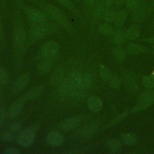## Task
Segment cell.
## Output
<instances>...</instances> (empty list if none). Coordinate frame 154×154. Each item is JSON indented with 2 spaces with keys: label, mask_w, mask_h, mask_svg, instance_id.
Instances as JSON below:
<instances>
[{
  "label": "cell",
  "mask_w": 154,
  "mask_h": 154,
  "mask_svg": "<svg viewBox=\"0 0 154 154\" xmlns=\"http://www.w3.org/2000/svg\"><path fill=\"white\" fill-rule=\"evenodd\" d=\"M128 114V112H123L122 113H121L120 114L118 115L116 117H115L114 119L112 120V121L110 122L109 123V126H114L116 125H117V123H119L122 120H123Z\"/></svg>",
  "instance_id": "f35d334b"
},
{
  "label": "cell",
  "mask_w": 154,
  "mask_h": 154,
  "mask_svg": "<svg viewBox=\"0 0 154 154\" xmlns=\"http://www.w3.org/2000/svg\"><path fill=\"white\" fill-rule=\"evenodd\" d=\"M12 38L14 63L16 68L19 69L22 64L23 58L27 49L28 38L19 10H15L14 13Z\"/></svg>",
  "instance_id": "6da1fadb"
},
{
  "label": "cell",
  "mask_w": 154,
  "mask_h": 154,
  "mask_svg": "<svg viewBox=\"0 0 154 154\" xmlns=\"http://www.w3.org/2000/svg\"><path fill=\"white\" fill-rule=\"evenodd\" d=\"M75 88V85L68 76L64 78L58 85V93L60 96H70Z\"/></svg>",
  "instance_id": "8fae6325"
},
{
  "label": "cell",
  "mask_w": 154,
  "mask_h": 154,
  "mask_svg": "<svg viewBox=\"0 0 154 154\" xmlns=\"http://www.w3.org/2000/svg\"><path fill=\"white\" fill-rule=\"evenodd\" d=\"M45 89V85L44 84H40L37 86H35L31 89L28 90L23 96V98L25 100H34L41 96Z\"/></svg>",
  "instance_id": "5bb4252c"
},
{
  "label": "cell",
  "mask_w": 154,
  "mask_h": 154,
  "mask_svg": "<svg viewBox=\"0 0 154 154\" xmlns=\"http://www.w3.org/2000/svg\"><path fill=\"white\" fill-rule=\"evenodd\" d=\"M85 90L75 88L70 94V97L75 99H81L85 96Z\"/></svg>",
  "instance_id": "d590c367"
},
{
  "label": "cell",
  "mask_w": 154,
  "mask_h": 154,
  "mask_svg": "<svg viewBox=\"0 0 154 154\" xmlns=\"http://www.w3.org/2000/svg\"><path fill=\"white\" fill-rule=\"evenodd\" d=\"M30 76L28 73H23L19 76L14 81L13 87V93H18L23 90L29 84Z\"/></svg>",
  "instance_id": "4fadbf2b"
},
{
  "label": "cell",
  "mask_w": 154,
  "mask_h": 154,
  "mask_svg": "<svg viewBox=\"0 0 154 154\" xmlns=\"http://www.w3.org/2000/svg\"><path fill=\"white\" fill-rule=\"evenodd\" d=\"M34 3L37 4L49 19L54 22L60 27L64 29L72 35H75L76 29L66 14L55 5L49 4L42 0H34Z\"/></svg>",
  "instance_id": "7a4b0ae2"
},
{
  "label": "cell",
  "mask_w": 154,
  "mask_h": 154,
  "mask_svg": "<svg viewBox=\"0 0 154 154\" xmlns=\"http://www.w3.org/2000/svg\"><path fill=\"white\" fill-rule=\"evenodd\" d=\"M150 77H151V78H152V79L154 81V73H152V74L151 75Z\"/></svg>",
  "instance_id": "681fc988"
},
{
  "label": "cell",
  "mask_w": 154,
  "mask_h": 154,
  "mask_svg": "<svg viewBox=\"0 0 154 154\" xmlns=\"http://www.w3.org/2000/svg\"><path fill=\"white\" fill-rule=\"evenodd\" d=\"M99 74L101 78L106 82L109 80L111 76V73L109 70L103 65H100L99 66Z\"/></svg>",
  "instance_id": "836d02e7"
},
{
  "label": "cell",
  "mask_w": 154,
  "mask_h": 154,
  "mask_svg": "<svg viewBox=\"0 0 154 154\" xmlns=\"http://www.w3.org/2000/svg\"><path fill=\"white\" fill-rule=\"evenodd\" d=\"M145 40H146V41H147V42H150V43H152V44H153V45H154V37H152V38H146Z\"/></svg>",
  "instance_id": "7dc6e473"
},
{
  "label": "cell",
  "mask_w": 154,
  "mask_h": 154,
  "mask_svg": "<svg viewBox=\"0 0 154 154\" xmlns=\"http://www.w3.org/2000/svg\"><path fill=\"white\" fill-rule=\"evenodd\" d=\"M60 51V45L55 41L51 40L43 44L36 55L35 60H40L45 57L59 54Z\"/></svg>",
  "instance_id": "5b68a950"
},
{
  "label": "cell",
  "mask_w": 154,
  "mask_h": 154,
  "mask_svg": "<svg viewBox=\"0 0 154 154\" xmlns=\"http://www.w3.org/2000/svg\"><path fill=\"white\" fill-rule=\"evenodd\" d=\"M93 82V76L88 73H81L77 88L85 90L88 88Z\"/></svg>",
  "instance_id": "ac0fdd59"
},
{
  "label": "cell",
  "mask_w": 154,
  "mask_h": 154,
  "mask_svg": "<svg viewBox=\"0 0 154 154\" xmlns=\"http://www.w3.org/2000/svg\"><path fill=\"white\" fill-rule=\"evenodd\" d=\"M142 81L144 87L148 89H151L154 87V81L150 76H144L142 78Z\"/></svg>",
  "instance_id": "8d00e7d4"
},
{
  "label": "cell",
  "mask_w": 154,
  "mask_h": 154,
  "mask_svg": "<svg viewBox=\"0 0 154 154\" xmlns=\"http://www.w3.org/2000/svg\"><path fill=\"white\" fill-rule=\"evenodd\" d=\"M146 5L147 4L145 2H141L139 3L138 5L133 10L132 16L133 21L135 22H141L144 20L146 11H147Z\"/></svg>",
  "instance_id": "e0dca14e"
},
{
  "label": "cell",
  "mask_w": 154,
  "mask_h": 154,
  "mask_svg": "<svg viewBox=\"0 0 154 154\" xmlns=\"http://www.w3.org/2000/svg\"><path fill=\"white\" fill-rule=\"evenodd\" d=\"M116 14L117 13L114 10L110 9V8H106L103 14L102 19L106 22H112L114 20Z\"/></svg>",
  "instance_id": "f546056e"
},
{
  "label": "cell",
  "mask_w": 154,
  "mask_h": 154,
  "mask_svg": "<svg viewBox=\"0 0 154 154\" xmlns=\"http://www.w3.org/2000/svg\"><path fill=\"white\" fill-rule=\"evenodd\" d=\"M27 1H30V2H34V0H27Z\"/></svg>",
  "instance_id": "816d5d0a"
},
{
  "label": "cell",
  "mask_w": 154,
  "mask_h": 154,
  "mask_svg": "<svg viewBox=\"0 0 154 154\" xmlns=\"http://www.w3.org/2000/svg\"><path fill=\"white\" fill-rule=\"evenodd\" d=\"M153 23H154V19H153Z\"/></svg>",
  "instance_id": "db71d44e"
},
{
  "label": "cell",
  "mask_w": 154,
  "mask_h": 154,
  "mask_svg": "<svg viewBox=\"0 0 154 154\" xmlns=\"http://www.w3.org/2000/svg\"><path fill=\"white\" fill-rule=\"evenodd\" d=\"M56 1L69 11L76 19L80 21H82L83 19L80 11L72 0H56Z\"/></svg>",
  "instance_id": "9a60e30c"
},
{
  "label": "cell",
  "mask_w": 154,
  "mask_h": 154,
  "mask_svg": "<svg viewBox=\"0 0 154 154\" xmlns=\"http://www.w3.org/2000/svg\"><path fill=\"white\" fill-rule=\"evenodd\" d=\"M4 39H5V32H4L2 19L0 13V42H4Z\"/></svg>",
  "instance_id": "b9f144b4"
},
{
  "label": "cell",
  "mask_w": 154,
  "mask_h": 154,
  "mask_svg": "<svg viewBox=\"0 0 154 154\" xmlns=\"http://www.w3.org/2000/svg\"><path fill=\"white\" fill-rule=\"evenodd\" d=\"M18 5L22 8L26 17L31 23H43L49 21L45 13L40 9H37L25 4L23 0H16Z\"/></svg>",
  "instance_id": "277c9868"
},
{
  "label": "cell",
  "mask_w": 154,
  "mask_h": 154,
  "mask_svg": "<svg viewBox=\"0 0 154 154\" xmlns=\"http://www.w3.org/2000/svg\"><path fill=\"white\" fill-rule=\"evenodd\" d=\"M126 0H116V3L118 6H120L124 3H126Z\"/></svg>",
  "instance_id": "f6af8a7d"
},
{
  "label": "cell",
  "mask_w": 154,
  "mask_h": 154,
  "mask_svg": "<svg viewBox=\"0 0 154 154\" xmlns=\"http://www.w3.org/2000/svg\"><path fill=\"white\" fill-rule=\"evenodd\" d=\"M125 38V34L121 30H117L112 34V40L116 45H121L123 43Z\"/></svg>",
  "instance_id": "f1b7e54d"
},
{
  "label": "cell",
  "mask_w": 154,
  "mask_h": 154,
  "mask_svg": "<svg viewBox=\"0 0 154 154\" xmlns=\"http://www.w3.org/2000/svg\"><path fill=\"white\" fill-rule=\"evenodd\" d=\"M123 79L127 87L131 91H135L137 88V81L135 76L131 72H126L123 75Z\"/></svg>",
  "instance_id": "ffe728a7"
},
{
  "label": "cell",
  "mask_w": 154,
  "mask_h": 154,
  "mask_svg": "<svg viewBox=\"0 0 154 154\" xmlns=\"http://www.w3.org/2000/svg\"><path fill=\"white\" fill-rule=\"evenodd\" d=\"M140 33V26L137 25H134L129 27L125 32V37L129 40H133L138 37Z\"/></svg>",
  "instance_id": "603a6c76"
},
{
  "label": "cell",
  "mask_w": 154,
  "mask_h": 154,
  "mask_svg": "<svg viewBox=\"0 0 154 154\" xmlns=\"http://www.w3.org/2000/svg\"><path fill=\"white\" fill-rule=\"evenodd\" d=\"M7 117V111L5 105L0 106V128L3 126Z\"/></svg>",
  "instance_id": "74e56055"
},
{
  "label": "cell",
  "mask_w": 154,
  "mask_h": 154,
  "mask_svg": "<svg viewBox=\"0 0 154 154\" xmlns=\"http://www.w3.org/2000/svg\"><path fill=\"white\" fill-rule=\"evenodd\" d=\"M122 82H123L122 79L115 75H111L109 80L107 81L109 85L111 87L114 88H119L121 85Z\"/></svg>",
  "instance_id": "4dcf8cb0"
},
{
  "label": "cell",
  "mask_w": 154,
  "mask_h": 154,
  "mask_svg": "<svg viewBox=\"0 0 154 154\" xmlns=\"http://www.w3.org/2000/svg\"><path fill=\"white\" fill-rule=\"evenodd\" d=\"M106 147L109 153H117L120 151L122 146L121 143L117 140L111 139L108 141L106 144Z\"/></svg>",
  "instance_id": "7402d4cb"
},
{
  "label": "cell",
  "mask_w": 154,
  "mask_h": 154,
  "mask_svg": "<svg viewBox=\"0 0 154 154\" xmlns=\"http://www.w3.org/2000/svg\"><path fill=\"white\" fill-rule=\"evenodd\" d=\"M59 55L60 53L49 57H45L40 60L37 66V73L41 75L49 73L55 65V63L58 59Z\"/></svg>",
  "instance_id": "8992f818"
},
{
  "label": "cell",
  "mask_w": 154,
  "mask_h": 154,
  "mask_svg": "<svg viewBox=\"0 0 154 154\" xmlns=\"http://www.w3.org/2000/svg\"><path fill=\"white\" fill-rule=\"evenodd\" d=\"M25 100L21 97L14 101L7 111V117L10 119H14L17 117L22 112Z\"/></svg>",
  "instance_id": "30bf717a"
},
{
  "label": "cell",
  "mask_w": 154,
  "mask_h": 154,
  "mask_svg": "<svg viewBox=\"0 0 154 154\" xmlns=\"http://www.w3.org/2000/svg\"><path fill=\"white\" fill-rule=\"evenodd\" d=\"M114 2H116V0H103L104 5L107 8H110Z\"/></svg>",
  "instance_id": "ee69618b"
},
{
  "label": "cell",
  "mask_w": 154,
  "mask_h": 154,
  "mask_svg": "<svg viewBox=\"0 0 154 154\" xmlns=\"http://www.w3.org/2000/svg\"><path fill=\"white\" fill-rule=\"evenodd\" d=\"M60 32V26L55 23L50 21L43 23L30 22L28 31V43L32 45L43 39L48 35Z\"/></svg>",
  "instance_id": "3957f363"
},
{
  "label": "cell",
  "mask_w": 154,
  "mask_h": 154,
  "mask_svg": "<svg viewBox=\"0 0 154 154\" xmlns=\"http://www.w3.org/2000/svg\"><path fill=\"white\" fill-rule=\"evenodd\" d=\"M126 52L130 54H138L145 51V48L134 43H130L126 46Z\"/></svg>",
  "instance_id": "cb8c5ba5"
},
{
  "label": "cell",
  "mask_w": 154,
  "mask_h": 154,
  "mask_svg": "<svg viewBox=\"0 0 154 154\" xmlns=\"http://www.w3.org/2000/svg\"><path fill=\"white\" fill-rule=\"evenodd\" d=\"M35 136V131L31 128H27L18 134L16 141L22 147H29L33 144Z\"/></svg>",
  "instance_id": "52a82bcc"
},
{
  "label": "cell",
  "mask_w": 154,
  "mask_h": 154,
  "mask_svg": "<svg viewBox=\"0 0 154 154\" xmlns=\"http://www.w3.org/2000/svg\"><path fill=\"white\" fill-rule=\"evenodd\" d=\"M154 103V100H148V101H142V102H138V103L132 109V112H137L141 111L145 109L146 108L149 106L150 105H152Z\"/></svg>",
  "instance_id": "83f0119b"
},
{
  "label": "cell",
  "mask_w": 154,
  "mask_h": 154,
  "mask_svg": "<svg viewBox=\"0 0 154 154\" xmlns=\"http://www.w3.org/2000/svg\"><path fill=\"white\" fill-rule=\"evenodd\" d=\"M2 90L0 87V102L2 101Z\"/></svg>",
  "instance_id": "c3c4849f"
},
{
  "label": "cell",
  "mask_w": 154,
  "mask_h": 154,
  "mask_svg": "<svg viewBox=\"0 0 154 154\" xmlns=\"http://www.w3.org/2000/svg\"><path fill=\"white\" fill-rule=\"evenodd\" d=\"M10 79V76L8 71L4 67L0 66V85H6Z\"/></svg>",
  "instance_id": "d6a6232c"
},
{
  "label": "cell",
  "mask_w": 154,
  "mask_h": 154,
  "mask_svg": "<svg viewBox=\"0 0 154 154\" xmlns=\"http://www.w3.org/2000/svg\"><path fill=\"white\" fill-rule=\"evenodd\" d=\"M87 106L91 111L96 112L102 109L103 104L100 98L97 96H92L88 99L87 101Z\"/></svg>",
  "instance_id": "d6986e66"
},
{
  "label": "cell",
  "mask_w": 154,
  "mask_h": 154,
  "mask_svg": "<svg viewBox=\"0 0 154 154\" xmlns=\"http://www.w3.org/2000/svg\"><path fill=\"white\" fill-rule=\"evenodd\" d=\"M65 69L61 66L57 67L52 72L49 79V84L52 86H58L65 78Z\"/></svg>",
  "instance_id": "7c38bea8"
},
{
  "label": "cell",
  "mask_w": 154,
  "mask_h": 154,
  "mask_svg": "<svg viewBox=\"0 0 154 154\" xmlns=\"http://www.w3.org/2000/svg\"><path fill=\"white\" fill-rule=\"evenodd\" d=\"M100 0H83V5L84 9L88 10L93 8L94 5Z\"/></svg>",
  "instance_id": "ab89813d"
},
{
  "label": "cell",
  "mask_w": 154,
  "mask_h": 154,
  "mask_svg": "<svg viewBox=\"0 0 154 154\" xmlns=\"http://www.w3.org/2000/svg\"><path fill=\"white\" fill-rule=\"evenodd\" d=\"M21 128L22 126L20 123L13 122L10 124L8 128L1 134V140L6 143L12 141L16 136L18 135Z\"/></svg>",
  "instance_id": "9c48e42d"
},
{
  "label": "cell",
  "mask_w": 154,
  "mask_h": 154,
  "mask_svg": "<svg viewBox=\"0 0 154 154\" xmlns=\"http://www.w3.org/2000/svg\"><path fill=\"white\" fill-rule=\"evenodd\" d=\"M5 154H19L20 150L16 147H7L5 151L4 152Z\"/></svg>",
  "instance_id": "7bdbcfd3"
},
{
  "label": "cell",
  "mask_w": 154,
  "mask_h": 154,
  "mask_svg": "<svg viewBox=\"0 0 154 154\" xmlns=\"http://www.w3.org/2000/svg\"><path fill=\"white\" fill-rule=\"evenodd\" d=\"M73 1H75L76 2H79L80 1V0H73Z\"/></svg>",
  "instance_id": "f907efd6"
},
{
  "label": "cell",
  "mask_w": 154,
  "mask_h": 154,
  "mask_svg": "<svg viewBox=\"0 0 154 154\" xmlns=\"http://www.w3.org/2000/svg\"><path fill=\"white\" fill-rule=\"evenodd\" d=\"M126 4L127 7L131 10H134L139 4L138 0H126Z\"/></svg>",
  "instance_id": "60d3db41"
},
{
  "label": "cell",
  "mask_w": 154,
  "mask_h": 154,
  "mask_svg": "<svg viewBox=\"0 0 154 154\" xmlns=\"http://www.w3.org/2000/svg\"><path fill=\"white\" fill-rule=\"evenodd\" d=\"M99 32L105 36H111L114 33V30L112 26L109 25L108 22L103 23L99 26Z\"/></svg>",
  "instance_id": "484cf974"
},
{
  "label": "cell",
  "mask_w": 154,
  "mask_h": 154,
  "mask_svg": "<svg viewBox=\"0 0 154 154\" xmlns=\"http://www.w3.org/2000/svg\"><path fill=\"white\" fill-rule=\"evenodd\" d=\"M154 100V90H147L143 92L138 97V102Z\"/></svg>",
  "instance_id": "1f68e13d"
},
{
  "label": "cell",
  "mask_w": 154,
  "mask_h": 154,
  "mask_svg": "<svg viewBox=\"0 0 154 154\" xmlns=\"http://www.w3.org/2000/svg\"><path fill=\"white\" fill-rule=\"evenodd\" d=\"M153 1V4H154V0H152Z\"/></svg>",
  "instance_id": "f5cc1de1"
},
{
  "label": "cell",
  "mask_w": 154,
  "mask_h": 154,
  "mask_svg": "<svg viewBox=\"0 0 154 154\" xmlns=\"http://www.w3.org/2000/svg\"><path fill=\"white\" fill-rule=\"evenodd\" d=\"M121 139L122 142L128 146H132L136 143L137 138L134 134L132 133L124 134L122 135Z\"/></svg>",
  "instance_id": "4316f807"
},
{
  "label": "cell",
  "mask_w": 154,
  "mask_h": 154,
  "mask_svg": "<svg viewBox=\"0 0 154 154\" xmlns=\"http://www.w3.org/2000/svg\"><path fill=\"white\" fill-rule=\"evenodd\" d=\"M97 126L94 123L89 124L84 127L81 131V136L85 139L91 138L96 132Z\"/></svg>",
  "instance_id": "44dd1931"
},
{
  "label": "cell",
  "mask_w": 154,
  "mask_h": 154,
  "mask_svg": "<svg viewBox=\"0 0 154 154\" xmlns=\"http://www.w3.org/2000/svg\"><path fill=\"white\" fill-rule=\"evenodd\" d=\"M46 140L49 145L57 147L61 146L63 143L64 137L60 132L53 131L48 134Z\"/></svg>",
  "instance_id": "2e32d148"
},
{
  "label": "cell",
  "mask_w": 154,
  "mask_h": 154,
  "mask_svg": "<svg viewBox=\"0 0 154 154\" xmlns=\"http://www.w3.org/2000/svg\"><path fill=\"white\" fill-rule=\"evenodd\" d=\"M126 12L125 10H120L117 13L116 18L114 20L116 28H120L123 25L126 19Z\"/></svg>",
  "instance_id": "d4e9b609"
},
{
  "label": "cell",
  "mask_w": 154,
  "mask_h": 154,
  "mask_svg": "<svg viewBox=\"0 0 154 154\" xmlns=\"http://www.w3.org/2000/svg\"><path fill=\"white\" fill-rule=\"evenodd\" d=\"M0 5L3 8H5L6 6V0H0Z\"/></svg>",
  "instance_id": "bcb514c9"
},
{
  "label": "cell",
  "mask_w": 154,
  "mask_h": 154,
  "mask_svg": "<svg viewBox=\"0 0 154 154\" xmlns=\"http://www.w3.org/2000/svg\"><path fill=\"white\" fill-rule=\"evenodd\" d=\"M82 118L80 116H74L64 119L58 125L59 128L65 131H70L75 129L81 125Z\"/></svg>",
  "instance_id": "ba28073f"
},
{
  "label": "cell",
  "mask_w": 154,
  "mask_h": 154,
  "mask_svg": "<svg viewBox=\"0 0 154 154\" xmlns=\"http://www.w3.org/2000/svg\"><path fill=\"white\" fill-rule=\"evenodd\" d=\"M114 54L117 60L120 61H123L126 58V54L125 51L121 48H116L114 49Z\"/></svg>",
  "instance_id": "e575fe53"
}]
</instances>
